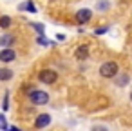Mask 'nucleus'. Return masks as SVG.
I'll list each match as a JSON object with an SVG mask.
<instances>
[{
	"instance_id": "f257e3e1",
	"label": "nucleus",
	"mask_w": 132,
	"mask_h": 131,
	"mask_svg": "<svg viewBox=\"0 0 132 131\" xmlns=\"http://www.w3.org/2000/svg\"><path fill=\"white\" fill-rule=\"evenodd\" d=\"M100 75L103 78H114L118 75V64L116 62H105L100 67Z\"/></svg>"
},
{
	"instance_id": "f03ea898",
	"label": "nucleus",
	"mask_w": 132,
	"mask_h": 131,
	"mask_svg": "<svg viewBox=\"0 0 132 131\" xmlns=\"http://www.w3.org/2000/svg\"><path fill=\"white\" fill-rule=\"evenodd\" d=\"M29 100L35 104V106H45L49 102V95L42 89H36V91H31L29 93Z\"/></svg>"
},
{
	"instance_id": "7ed1b4c3",
	"label": "nucleus",
	"mask_w": 132,
	"mask_h": 131,
	"mask_svg": "<svg viewBox=\"0 0 132 131\" xmlns=\"http://www.w3.org/2000/svg\"><path fill=\"white\" fill-rule=\"evenodd\" d=\"M38 78H40L44 84H53V82H56L58 73L53 71V69H42V71L38 73Z\"/></svg>"
},
{
	"instance_id": "20e7f679",
	"label": "nucleus",
	"mask_w": 132,
	"mask_h": 131,
	"mask_svg": "<svg viewBox=\"0 0 132 131\" xmlns=\"http://www.w3.org/2000/svg\"><path fill=\"white\" fill-rule=\"evenodd\" d=\"M15 58H16V53H15V49H11V47H6V49L0 51V62L9 64V62H13Z\"/></svg>"
},
{
	"instance_id": "39448f33",
	"label": "nucleus",
	"mask_w": 132,
	"mask_h": 131,
	"mask_svg": "<svg viewBox=\"0 0 132 131\" xmlns=\"http://www.w3.org/2000/svg\"><path fill=\"white\" fill-rule=\"evenodd\" d=\"M74 18H76L80 24H85V22H89V20L92 18V11H90V9H80Z\"/></svg>"
},
{
	"instance_id": "423d86ee",
	"label": "nucleus",
	"mask_w": 132,
	"mask_h": 131,
	"mask_svg": "<svg viewBox=\"0 0 132 131\" xmlns=\"http://www.w3.org/2000/svg\"><path fill=\"white\" fill-rule=\"evenodd\" d=\"M51 124V116L47 115V113H42V115H38L36 116V120H35V127H47Z\"/></svg>"
},
{
	"instance_id": "0eeeda50",
	"label": "nucleus",
	"mask_w": 132,
	"mask_h": 131,
	"mask_svg": "<svg viewBox=\"0 0 132 131\" xmlns=\"http://www.w3.org/2000/svg\"><path fill=\"white\" fill-rule=\"evenodd\" d=\"M13 44H15V37L13 35H2V37H0V46L11 47Z\"/></svg>"
},
{
	"instance_id": "6e6552de",
	"label": "nucleus",
	"mask_w": 132,
	"mask_h": 131,
	"mask_svg": "<svg viewBox=\"0 0 132 131\" xmlns=\"http://www.w3.org/2000/svg\"><path fill=\"white\" fill-rule=\"evenodd\" d=\"M74 57H76L78 60H85V58L89 57V49H87L85 46H81V47H78V49H76V53H74Z\"/></svg>"
},
{
	"instance_id": "1a4fd4ad",
	"label": "nucleus",
	"mask_w": 132,
	"mask_h": 131,
	"mask_svg": "<svg viewBox=\"0 0 132 131\" xmlns=\"http://www.w3.org/2000/svg\"><path fill=\"white\" fill-rule=\"evenodd\" d=\"M11 24H13L11 17H7V15H2V17H0V29H9Z\"/></svg>"
},
{
	"instance_id": "9d476101",
	"label": "nucleus",
	"mask_w": 132,
	"mask_h": 131,
	"mask_svg": "<svg viewBox=\"0 0 132 131\" xmlns=\"http://www.w3.org/2000/svg\"><path fill=\"white\" fill-rule=\"evenodd\" d=\"M13 78V71L11 69H7V67H4V69H0V80H11Z\"/></svg>"
},
{
	"instance_id": "9b49d317",
	"label": "nucleus",
	"mask_w": 132,
	"mask_h": 131,
	"mask_svg": "<svg viewBox=\"0 0 132 131\" xmlns=\"http://www.w3.org/2000/svg\"><path fill=\"white\" fill-rule=\"evenodd\" d=\"M114 78H116V84H118L119 87H123L125 84H128V82H130V77H128V75H121V77H118V75H116Z\"/></svg>"
},
{
	"instance_id": "f8f14e48",
	"label": "nucleus",
	"mask_w": 132,
	"mask_h": 131,
	"mask_svg": "<svg viewBox=\"0 0 132 131\" xmlns=\"http://www.w3.org/2000/svg\"><path fill=\"white\" fill-rule=\"evenodd\" d=\"M18 9H27V11H31V13H36V8L33 6V2H31V0H27V2H24V4H20L18 6Z\"/></svg>"
},
{
	"instance_id": "ddd939ff",
	"label": "nucleus",
	"mask_w": 132,
	"mask_h": 131,
	"mask_svg": "<svg viewBox=\"0 0 132 131\" xmlns=\"http://www.w3.org/2000/svg\"><path fill=\"white\" fill-rule=\"evenodd\" d=\"M31 26H33V27H35V29L40 33V35H44V33H45V27H44V24H31Z\"/></svg>"
},
{
	"instance_id": "4468645a",
	"label": "nucleus",
	"mask_w": 132,
	"mask_h": 131,
	"mask_svg": "<svg viewBox=\"0 0 132 131\" xmlns=\"http://www.w3.org/2000/svg\"><path fill=\"white\" fill-rule=\"evenodd\" d=\"M36 42H38L40 46H49V44H51L47 38H44V35H42V37H38V38H36Z\"/></svg>"
},
{
	"instance_id": "2eb2a0df",
	"label": "nucleus",
	"mask_w": 132,
	"mask_h": 131,
	"mask_svg": "<svg viewBox=\"0 0 132 131\" xmlns=\"http://www.w3.org/2000/svg\"><path fill=\"white\" fill-rule=\"evenodd\" d=\"M100 11H105L107 8H109V2H98V6H96Z\"/></svg>"
},
{
	"instance_id": "dca6fc26",
	"label": "nucleus",
	"mask_w": 132,
	"mask_h": 131,
	"mask_svg": "<svg viewBox=\"0 0 132 131\" xmlns=\"http://www.w3.org/2000/svg\"><path fill=\"white\" fill-rule=\"evenodd\" d=\"M0 127H2V129H7V124H6V116H4V115H0Z\"/></svg>"
},
{
	"instance_id": "f3484780",
	"label": "nucleus",
	"mask_w": 132,
	"mask_h": 131,
	"mask_svg": "<svg viewBox=\"0 0 132 131\" xmlns=\"http://www.w3.org/2000/svg\"><path fill=\"white\" fill-rule=\"evenodd\" d=\"M107 29H109V27H96V31H94V33H96V35H105V33H107Z\"/></svg>"
},
{
	"instance_id": "a211bd4d",
	"label": "nucleus",
	"mask_w": 132,
	"mask_h": 131,
	"mask_svg": "<svg viewBox=\"0 0 132 131\" xmlns=\"http://www.w3.org/2000/svg\"><path fill=\"white\" fill-rule=\"evenodd\" d=\"M2 107H4V109L9 107V95H7V93H6V96H4V104H2Z\"/></svg>"
},
{
	"instance_id": "6ab92c4d",
	"label": "nucleus",
	"mask_w": 132,
	"mask_h": 131,
	"mask_svg": "<svg viewBox=\"0 0 132 131\" xmlns=\"http://www.w3.org/2000/svg\"><path fill=\"white\" fill-rule=\"evenodd\" d=\"M130 100H132V91H130Z\"/></svg>"
}]
</instances>
